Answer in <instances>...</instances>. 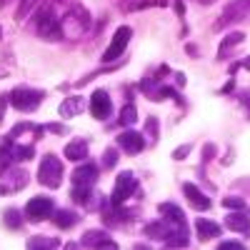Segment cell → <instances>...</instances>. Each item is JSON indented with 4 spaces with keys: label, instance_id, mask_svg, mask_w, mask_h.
Masks as SVG:
<instances>
[{
    "label": "cell",
    "instance_id": "1",
    "mask_svg": "<svg viewBox=\"0 0 250 250\" xmlns=\"http://www.w3.org/2000/svg\"><path fill=\"white\" fill-rule=\"evenodd\" d=\"M90 23H93L90 10L83 5V3H70V5L65 8V13H62V18H60L62 38H68V40H80L83 35L90 30Z\"/></svg>",
    "mask_w": 250,
    "mask_h": 250
},
{
    "label": "cell",
    "instance_id": "11",
    "mask_svg": "<svg viewBox=\"0 0 250 250\" xmlns=\"http://www.w3.org/2000/svg\"><path fill=\"white\" fill-rule=\"evenodd\" d=\"M98 173H100V165L85 158V160H80V165L73 170L70 183L73 185H88V188H93L98 183Z\"/></svg>",
    "mask_w": 250,
    "mask_h": 250
},
{
    "label": "cell",
    "instance_id": "42",
    "mask_svg": "<svg viewBox=\"0 0 250 250\" xmlns=\"http://www.w3.org/2000/svg\"><path fill=\"white\" fill-rule=\"evenodd\" d=\"M240 65H243V68H248V70H250V58H245V60H243V62H240Z\"/></svg>",
    "mask_w": 250,
    "mask_h": 250
},
{
    "label": "cell",
    "instance_id": "35",
    "mask_svg": "<svg viewBox=\"0 0 250 250\" xmlns=\"http://www.w3.org/2000/svg\"><path fill=\"white\" fill-rule=\"evenodd\" d=\"M233 188H235V190H245V195H250V178H240V180H235Z\"/></svg>",
    "mask_w": 250,
    "mask_h": 250
},
{
    "label": "cell",
    "instance_id": "13",
    "mask_svg": "<svg viewBox=\"0 0 250 250\" xmlns=\"http://www.w3.org/2000/svg\"><path fill=\"white\" fill-rule=\"evenodd\" d=\"M183 195H185L188 203H190V208H195V210H200V213H205V210L213 208L210 195H205L195 183H183Z\"/></svg>",
    "mask_w": 250,
    "mask_h": 250
},
{
    "label": "cell",
    "instance_id": "28",
    "mask_svg": "<svg viewBox=\"0 0 250 250\" xmlns=\"http://www.w3.org/2000/svg\"><path fill=\"white\" fill-rule=\"evenodd\" d=\"M28 248H60V240L58 238H48V235H33L25 240Z\"/></svg>",
    "mask_w": 250,
    "mask_h": 250
},
{
    "label": "cell",
    "instance_id": "20",
    "mask_svg": "<svg viewBox=\"0 0 250 250\" xmlns=\"http://www.w3.org/2000/svg\"><path fill=\"white\" fill-rule=\"evenodd\" d=\"M243 40H245V35H243L240 30H233V33H228V35L223 38L220 48H218V60H228V58H230V53L235 50V45H240Z\"/></svg>",
    "mask_w": 250,
    "mask_h": 250
},
{
    "label": "cell",
    "instance_id": "36",
    "mask_svg": "<svg viewBox=\"0 0 250 250\" xmlns=\"http://www.w3.org/2000/svg\"><path fill=\"white\" fill-rule=\"evenodd\" d=\"M10 53H5V58H3V62H0V78H5V75H10V62H13V58H8Z\"/></svg>",
    "mask_w": 250,
    "mask_h": 250
},
{
    "label": "cell",
    "instance_id": "14",
    "mask_svg": "<svg viewBox=\"0 0 250 250\" xmlns=\"http://www.w3.org/2000/svg\"><path fill=\"white\" fill-rule=\"evenodd\" d=\"M158 213L163 220H168L175 230H183V233H190L188 230V220H185V213L180 210V208L175 203H160L158 205Z\"/></svg>",
    "mask_w": 250,
    "mask_h": 250
},
{
    "label": "cell",
    "instance_id": "33",
    "mask_svg": "<svg viewBox=\"0 0 250 250\" xmlns=\"http://www.w3.org/2000/svg\"><path fill=\"white\" fill-rule=\"evenodd\" d=\"M235 98H238V103L243 105V110H245V113H248V118H250V90H240Z\"/></svg>",
    "mask_w": 250,
    "mask_h": 250
},
{
    "label": "cell",
    "instance_id": "18",
    "mask_svg": "<svg viewBox=\"0 0 250 250\" xmlns=\"http://www.w3.org/2000/svg\"><path fill=\"white\" fill-rule=\"evenodd\" d=\"M50 220L55 223V228H60V230H70V228H75L80 223V215L75 210H70V208H55Z\"/></svg>",
    "mask_w": 250,
    "mask_h": 250
},
{
    "label": "cell",
    "instance_id": "3",
    "mask_svg": "<svg viewBox=\"0 0 250 250\" xmlns=\"http://www.w3.org/2000/svg\"><path fill=\"white\" fill-rule=\"evenodd\" d=\"M43 100H45V90H40V88L18 85L10 90V105L20 113H35Z\"/></svg>",
    "mask_w": 250,
    "mask_h": 250
},
{
    "label": "cell",
    "instance_id": "30",
    "mask_svg": "<svg viewBox=\"0 0 250 250\" xmlns=\"http://www.w3.org/2000/svg\"><path fill=\"white\" fill-rule=\"evenodd\" d=\"M223 205L228 208V210H248V203H245L243 198H238V195H228V198H223Z\"/></svg>",
    "mask_w": 250,
    "mask_h": 250
},
{
    "label": "cell",
    "instance_id": "6",
    "mask_svg": "<svg viewBox=\"0 0 250 250\" xmlns=\"http://www.w3.org/2000/svg\"><path fill=\"white\" fill-rule=\"evenodd\" d=\"M140 195V183L135 178V173L130 170H123L118 178H115V188H113V193H110V200L113 203H128L130 198Z\"/></svg>",
    "mask_w": 250,
    "mask_h": 250
},
{
    "label": "cell",
    "instance_id": "8",
    "mask_svg": "<svg viewBox=\"0 0 250 250\" xmlns=\"http://www.w3.org/2000/svg\"><path fill=\"white\" fill-rule=\"evenodd\" d=\"M25 220L30 223H43V220H50L53 213H55V200L50 195H35L28 200L25 205Z\"/></svg>",
    "mask_w": 250,
    "mask_h": 250
},
{
    "label": "cell",
    "instance_id": "22",
    "mask_svg": "<svg viewBox=\"0 0 250 250\" xmlns=\"http://www.w3.org/2000/svg\"><path fill=\"white\" fill-rule=\"evenodd\" d=\"M3 223H5V228H10V230H20L23 223H25V215H23V210H18V208H8V210L3 213Z\"/></svg>",
    "mask_w": 250,
    "mask_h": 250
},
{
    "label": "cell",
    "instance_id": "19",
    "mask_svg": "<svg viewBox=\"0 0 250 250\" xmlns=\"http://www.w3.org/2000/svg\"><path fill=\"white\" fill-rule=\"evenodd\" d=\"M83 110H85V100H83L80 95H70V98H65V100L60 103V108H58V113H60L62 120H70V118L80 115Z\"/></svg>",
    "mask_w": 250,
    "mask_h": 250
},
{
    "label": "cell",
    "instance_id": "31",
    "mask_svg": "<svg viewBox=\"0 0 250 250\" xmlns=\"http://www.w3.org/2000/svg\"><path fill=\"white\" fill-rule=\"evenodd\" d=\"M190 150H193V143H183L180 148L173 150V160H185L188 155H190Z\"/></svg>",
    "mask_w": 250,
    "mask_h": 250
},
{
    "label": "cell",
    "instance_id": "4",
    "mask_svg": "<svg viewBox=\"0 0 250 250\" xmlns=\"http://www.w3.org/2000/svg\"><path fill=\"white\" fill-rule=\"evenodd\" d=\"M62 175H65V170H62V160L53 153H48L43 160H40V168H38V183L43 188H50V190H58V188L62 185Z\"/></svg>",
    "mask_w": 250,
    "mask_h": 250
},
{
    "label": "cell",
    "instance_id": "10",
    "mask_svg": "<svg viewBox=\"0 0 250 250\" xmlns=\"http://www.w3.org/2000/svg\"><path fill=\"white\" fill-rule=\"evenodd\" d=\"M90 115L95 120H108L113 115V100H110L108 90L98 88L90 93Z\"/></svg>",
    "mask_w": 250,
    "mask_h": 250
},
{
    "label": "cell",
    "instance_id": "40",
    "mask_svg": "<svg viewBox=\"0 0 250 250\" xmlns=\"http://www.w3.org/2000/svg\"><path fill=\"white\" fill-rule=\"evenodd\" d=\"M175 83H178V85H185V75L183 73H175Z\"/></svg>",
    "mask_w": 250,
    "mask_h": 250
},
{
    "label": "cell",
    "instance_id": "37",
    "mask_svg": "<svg viewBox=\"0 0 250 250\" xmlns=\"http://www.w3.org/2000/svg\"><path fill=\"white\" fill-rule=\"evenodd\" d=\"M238 248H243L240 240H223L220 243V250H238Z\"/></svg>",
    "mask_w": 250,
    "mask_h": 250
},
{
    "label": "cell",
    "instance_id": "17",
    "mask_svg": "<svg viewBox=\"0 0 250 250\" xmlns=\"http://www.w3.org/2000/svg\"><path fill=\"white\" fill-rule=\"evenodd\" d=\"M220 225L215 223V220H208V218H195V235H198V240H203V243H208V240H215V238H220Z\"/></svg>",
    "mask_w": 250,
    "mask_h": 250
},
{
    "label": "cell",
    "instance_id": "23",
    "mask_svg": "<svg viewBox=\"0 0 250 250\" xmlns=\"http://www.w3.org/2000/svg\"><path fill=\"white\" fill-rule=\"evenodd\" d=\"M135 120H138V108L133 105V100H128V103L123 105V110H120L118 125H123V128H133Z\"/></svg>",
    "mask_w": 250,
    "mask_h": 250
},
{
    "label": "cell",
    "instance_id": "34",
    "mask_svg": "<svg viewBox=\"0 0 250 250\" xmlns=\"http://www.w3.org/2000/svg\"><path fill=\"white\" fill-rule=\"evenodd\" d=\"M45 130H48V133H55V135H68V133H70L62 123H48Z\"/></svg>",
    "mask_w": 250,
    "mask_h": 250
},
{
    "label": "cell",
    "instance_id": "9",
    "mask_svg": "<svg viewBox=\"0 0 250 250\" xmlns=\"http://www.w3.org/2000/svg\"><path fill=\"white\" fill-rule=\"evenodd\" d=\"M130 38H133V28L130 25H120L115 30V35L110 38V45L103 53V62H118L125 53V48L130 45Z\"/></svg>",
    "mask_w": 250,
    "mask_h": 250
},
{
    "label": "cell",
    "instance_id": "5",
    "mask_svg": "<svg viewBox=\"0 0 250 250\" xmlns=\"http://www.w3.org/2000/svg\"><path fill=\"white\" fill-rule=\"evenodd\" d=\"M30 183V175L25 168H20L18 163H13L10 168H5L0 173V195H10V193H18Z\"/></svg>",
    "mask_w": 250,
    "mask_h": 250
},
{
    "label": "cell",
    "instance_id": "2",
    "mask_svg": "<svg viewBox=\"0 0 250 250\" xmlns=\"http://www.w3.org/2000/svg\"><path fill=\"white\" fill-rule=\"evenodd\" d=\"M33 28H35V35L40 40H45V43H58V40H62L60 18H55V5L53 3L38 8L33 13Z\"/></svg>",
    "mask_w": 250,
    "mask_h": 250
},
{
    "label": "cell",
    "instance_id": "29",
    "mask_svg": "<svg viewBox=\"0 0 250 250\" xmlns=\"http://www.w3.org/2000/svg\"><path fill=\"white\" fill-rule=\"evenodd\" d=\"M118 148H105V153H103V160H100V165H103V168H105V170H113L115 168V165H118Z\"/></svg>",
    "mask_w": 250,
    "mask_h": 250
},
{
    "label": "cell",
    "instance_id": "7",
    "mask_svg": "<svg viewBox=\"0 0 250 250\" xmlns=\"http://www.w3.org/2000/svg\"><path fill=\"white\" fill-rule=\"evenodd\" d=\"M250 15V0H230L225 5V10L220 13V18L215 20V30H223V28H230V25H238Z\"/></svg>",
    "mask_w": 250,
    "mask_h": 250
},
{
    "label": "cell",
    "instance_id": "12",
    "mask_svg": "<svg viewBox=\"0 0 250 250\" xmlns=\"http://www.w3.org/2000/svg\"><path fill=\"white\" fill-rule=\"evenodd\" d=\"M118 148L125 150L128 155H138L145 150V135L133 130V128H125L120 135H118Z\"/></svg>",
    "mask_w": 250,
    "mask_h": 250
},
{
    "label": "cell",
    "instance_id": "27",
    "mask_svg": "<svg viewBox=\"0 0 250 250\" xmlns=\"http://www.w3.org/2000/svg\"><path fill=\"white\" fill-rule=\"evenodd\" d=\"M35 158V148L33 145H18L13 143V160L15 163H25V160H33Z\"/></svg>",
    "mask_w": 250,
    "mask_h": 250
},
{
    "label": "cell",
    "instance_id": "39",
    "mask_svg": "<svg viewBox=\"0 0 250 250\" xmlns=\"http://www.w3.org/2000/svg\"><path fill=\"white\" fill-rule=\"evenodd\" d=\"M185 50H188V55H190V58H200V55H198V45H190V43H188Z\"/></svg>",
    "mask_w": 250,
    "mask_h": 250
},
{
    "label": "cell",
    "instance_id": "24",
    "mask_svg": "<svg viewBox=\"0 0 250 250\" xmlns=\"http://www.w3.org/2000/svg\"><path fill=\"white\" fill-rule=\"evenodd\" d=\"M93 193H95V190H93V188H88V185H73V190H70L73 203H78V205H83V208H88Z\"/></svg>",
    "mask_w": 250,
    "mask_h": 250
},
{
    "label": "cell",
    "instance_id": "45",
    "mask_svg": "<svg viewBox=\"0 0 250 250\" xmlns=\"http://www.w3.org/2000/svg\"><path fill=\"white\" fill-rule=\"evenodd\" d=\"M0 38H3V28H0Z\"/></svg>",
    "mask_w": 250,
    "mask_h": 250
},
{
    "label": "cell",
    "instance_id": "32",
    "mask_svg": "<svg viewBox=\"0 0 250 250\" xmlns=\"http://www.w3.org/2000/svg\"><path fill=\"white\" fill-rule=\"evenodd\" d=\"M215 155H218V145H215V143H205V145H203V165H205L208 160H213Z\"/></svg>",
    "mask_w": 250,
    "mask_h": 250
},
{
    "label": "cell",
    "instance_id": "38",
    "mask_svg": "<svg viewBox=\"0 0 250 250\" xmlns=\"http://www.w3.org/2000/svg\"><path fill=\"white\" fill-rule=\"evenodd\" d=\"M135 3H138V0H118V5H120L123 10H130Z\"/></svg>",
    "mask_w": 250,
    "mask_h": 250
},
{
    "label": "cell",
    "instance_id": "41",
    "mask_svg": "<svg viewBox=\"0 0 250 250\" xmlns=\"http://www.w3.org/2000/svg\"><path fill=\"white\" fill-rule=\"evenodd\" d=\"M10 3H13V0H0V10H5Z\"/></svg>",
    "mask_w": 250,
    "mask_h": 250
},
{
    "label": "cell",
    "instance_id": "16",
    "mask_svg": "<svg viewBox=\"0 0 250 250\" xmlns=\"http://www.w3.org/2000/svg\"><path fill=\"white\" fill-rule=\"evenodd\" d=\"M225 228L240 233L243 238H250V218L245 215V210H233L230 215H225Z\"/></svg>",
    "mask_w": 250,
    "mask_h": 250
},
{
    "label": "cell",
    "instance_id": "43",
    "mask_svg": "<svg viewBox=\"0 0 250 250\" xmlns=\"http://www.w3.org/2000/svg\"><path fill=\"white\" fill-rule=\"evenodd\" d=\"M50 3H53V5L58 8V5H62V3H68V0H50Z\"/></svg>",
    "mask_w": 250,
    "mask_h": 250
},
{
    "label": "cell",
    "instance_id": "44",
    "mask_svg": "<svg viewBox=\"0 0 250 250\" xmlns=\"http://www.w3.org/2000/svg\"><path fill=\"white\" fill-rule=\"evenodd\" d=\"M200 5H210V3H215V0H198Z\"/></svg>",
    "mask_w": 250,
    "mask_h": 250
},
{
    "label": "cell",
    "instance_id": "46",
    "mask_svg": "<svg viewBox=\"0 0 250 250\" xmlns=\"http://www.w3.org/2000/svg\"><path fill=\"white\" fill-rule=\"evenodd\" d=\"M0 123H3V113H0Z\"/></svg>",
    "mask_w": 250,
    "mask_h": 250
},
{
    "label": "cell",
    "instance_id": "15",
    "mask_svg": "<svg viewBox=\"0 0 250 250\" xmlns=\"http://www.w3.org/2000/svg\"><path fill=\"white\" fill-rule=\"evenodd\" d=\"M80 245H83V248H118V243H115L105 230H98V228H93V230H85V233H83Z\"/></svg>",
    "mask_w": 250,
    "mask_h": 250
},
{
    "label": "cell",
    "instance_id": "25",
    "mask_svg": "<svg viewBox=\"0 0 250 250\" xmlns=\"http://www.w3.org/2000/svg\"><path fill=\"white\" fill-rule=\"evenodd\" d=\"M145 138L150 140V145H158V138H160V120L155 115H150L148 120H145Z\"/></svg>",
    "mask_w": 250,
    "mask_h": 250
},
{
    "label": "cell",
    "instance_id": "26",
    "mask_svg": "<svg viewBox=\"0 0 250 250\" xmlns=\"http://www.w3.org/2000/svg\"><path fill=\"white\" fill-rule=\"evenodd\" d=\"M38 3H40V0H20L18 10H15V20H28L38 10Z\"/></svg>",
    "mask_w": 250,
    "mask_h": 250
},
{
    "label": "cell",
    "instance_id": "21",
    "mask_svg": "<svg viewBox=\"0 0 250 250\" xmlns=\"http://www.w3.org/2000/svg\"><path fill=\"white\" fill-rule=\"evenodd\" d=\"M65 158L68 160H75V163H80V160H85L88 158V140H83V138H73L68 145H65Z\"/></svg>",
    "mask_w": 250,
    "mask_h": 250
}]
</instances>
